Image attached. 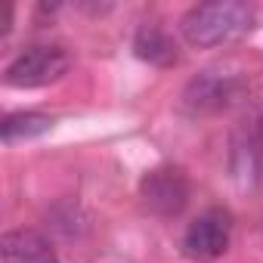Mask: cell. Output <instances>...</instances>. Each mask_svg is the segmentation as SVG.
<instances>
[{
  "label": "cell",
  "instance_id": "1",
  "mask_svg": "<svg viewBox=\"0 0 263 263\" xmlns=\"http://www.w3.org/2000/svg\"><path fill=\"white\" fill-rule=\"evenodd\" d=\"M254 25V7L241 0H211L186 10L180 19V31L192 47H220L238 41Z\"/></svg>",
  "mask_w": 263,
  "mask_h": 263
},
{
  "label": "cell",
  "instance_id": "2",
  "mask_svg": "<svg viewBox=\"0 0 263 263\" xmlns=\"http://www.w3.org/2000/svg\"><path fill=\"white\" fill-rule=\"evenodd\" d=\"M71 68V56L65 47H56V44H37V47H28L22 50L4 71V81L7 87H47L53 81H59L65 71Z\"/></svg>",
  "mask_w": 263,
  "mask_h": 263
},
{
  "label": "cell",
  "instance_id": "3",
  "mask_svg": "<svg viewBox=\"0 0 263 263\" xmlns=\"http://www.w3.org/2000/svg\"><path fill=\"white\" fill-rule=\"evenodd\" d=\"M232 214L226 208H208L183 232V254L195 263H214L229 251Z\"/></svg>",
  "mask_w": 263,
  "mask_h": 263
},
{
  "label": "cell",
  "instance_id": "4",
  "mask_svg": "<svg viewBox=\"0 0 263 263\" xmlns=\"http://www.w3.org/2000/svg\"><path fill=\"white\" fill-rule=\"evenodd\" d=\"M140 195H143V201L152 214L177 217L189 201V180L180 167L161 164V167L146 171V177L140 183Z\"/></svg>",
  "mask_w": 263,
  "mask_h": 263
},
{
  "label": "cell",
  "instance_id": "5",
  "mask_svg": "<svg viewBox=\"0 0 263 263\" xmlns=\"http://www.w3.org/2000/svg\"><path fill=\"white\" fill-rule=\"evenodd\" d=\"M238 78L223 74V71H201L198 78L189 81L186 93H183V105L192 115H208V111H220L223 105H229V99H235L238 93Z\"/></svg>",
  "mask_w": 263,
  "mask_h": 263
},
{
  "label": "cell",
  "instance_id": "6",
  "mask_svg": "<svg viewBox=\"0 0 263 263\" xmlns=\"http://www.w3.org/2000/svg\"><path fill=\"white\" fill-rule=\"evenodd\" d=\"M4 260L7 263H62L50 241L34 229L4 232Z\"/></svg>",
  "mask_w": 263,
  "mask_h": 263
},
{
  "label": "cell",
  "instance_id": "7",
  "mask_svg": "<svg viewBox=\"0 0 263 263\" xmlns=\"http://www.w3.org/2000/svg\"><path fill=\"white\" fill-rule=\"evenodd\" d=\"M134 53H137L143 62L155 65V68H171V65L180 62V53H177L174 37H171L164 28H158V25H143V28L137 31V37H134Z\"/></svg>",
  "mask_w": 263,
  "mask_h": 263
},
{
  "label": "cell",
  "instance_id": "8",
  "mask_svg": "<svg viewBox=\"0 0 263 263\" xmlns=\"http://www.w3.org/2000/svg\"><path fill=\"white\" fill-rule=\"evenodd\" d=\"M53 118L50 115H41V111H13L4 118L0 124V134H4V143H19V140H31V137H41L47 130H53Z\"/></svg>",
  "mask_w": 263,
  "mask_h": 263
}]
</instances>
